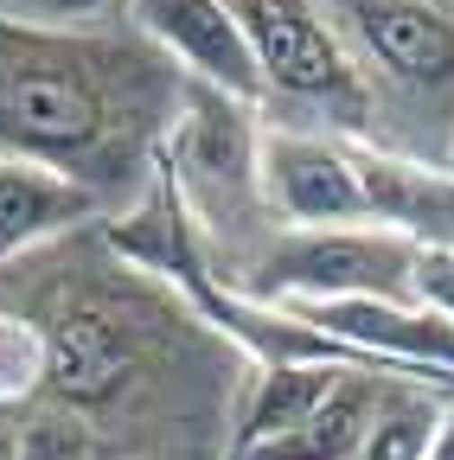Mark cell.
Instances as JSON below:
<instances>
[{
	"label": "cell",
	"mask_w": 454,
	"mask_h": 460,
	"mask_svg": "<svg viewBox=\"0 0 454 460\" xmlns=\"http://www.w3.org/2000/svg\"><path fill=\"white\" fill-rule=\"evenodd\" d=\"M0 301L45 332L39 422H65L135 460H231V422L256 365L186 295L122 262L102 224L0 269Z\"/></svg>",
	"instance_id": "cell-1"
},
{
	"label": "cell",
	"mask_w": 454,
	"mask_h": 460,
	"mask_svg": "<svg viewBox=\"0 0 454 460\" xmlns=\"http://www.w3.org/2000/svg\"><path fill=\"white\" fill-rule=\"evenodd\" d=\"M180 102L186 77L129 20H0V154L71 172L109 205V217L154 186Z\"/></svg>",
	"instance_id": "cell-2"
},
{
	"label": "cell",
	"mask_w": 454,
	"mask_h": 460,
	"mask_svg": "<svg viewBox=\"0 0 454 460\" xmlns=\"http://www.w3.org/2000/svg\"><path fill=\"white\" fill-rule=\"evenodd\" d=\"M333 39L346 45L371 147L423 166L454 154V7L448 0H320Z\"/></svg>",
	"instance_id": "cell-3"
},
{
	"label": "cell",
	"mask_w": 454,
	"mask_h": 460,
	"mask_svg": "<svg viewBox=\"0 0 454 460\" xmlns=\"http://www.w3.org/2000/svg\"><path fill=\"white\" fill-rule=\"evenodd\" d=\"M160 172L174 180L186 217L199 224L218 275L250 262L281 230L263 205V109L256 102L186 84V102L160 147Z\"/></svg>",
	"instance_id": "cell-4"
},
{
	"label": "cell",
	"mask_w": 454,
	"mask_h": 460,
	"mask_svg": "<svg viewBox=\"0 0 454 460\" xmlns=\"http://www.w3.org/2000/svg\"><path fill=\"white\" fill-rule=\"evenodd\" d=\"M263 77V122L371 141V109L320 0H224Z\"/></svg>",
	"instance_id": "cell-5"
},
{
	"label": "cell",
	"mask_w": 454,
	"mask_h": 460,
	"mask_svg": "<svg viewBox=\"0 0 454 460\" xmlns=\"http://www.w3.org/2000/svg\"><path fill=\"white\" fill-rule=\"evenodd\" d=\"M416 262L423 250L396 230L378 224H352V230H275V237L237 262L231 275H218L224 288H237L250 301H352V295H378V301H416Z\"/></svg>",
	"instance_id": "cell-6"
},
{
	"label": "cell",
	"mask_w": 454,
	"mask_h": 460,
	"mask_svg": "<svg viewBox=\"0 0 454 460\" xmlns=\"http://www.w3.org/2000/svg\"><path fill=\"white\" fill-rule=\"evenodd\" d=\"M263 205H269V217L281 230H352V224H371L359 141L263 122Z\"/></svg>",
	"instance_id": "cell-7"
},
{
	"label": "cell",
	"mask_w": 454,
	"mask_h": 460,
	"mask_svg": "<svg viewBox=\"0 0 454 460\" xmlns=\"http://www.w3.org/2000/svg\"><path fill=\"white\" fill-rule=\"evenodd\" d=\"M122 20L174 65L186 84L224 90L237 102L263 109V77H256V58L231 20L224 0H129Z\"/></svg>",
	"instance_id": "cell-8"
},
{
	"label": "cell",
	"mask_w": 454,
	"mask_h": 460,
	"mask_svg": "<svg viewBox=\"0 0 454 460\" xmlns=\"http://www.w3.org/2000/svg\"><path fill=\"white\" fill-rule=\"evenodd\" d=\"M102 217H109V205L90 186H77L71 172L0 154V269H13V262L51 250L58 237L90 230Z\"/></svg>",
	"instance_id": "cell-9"
},
{
	"label": "cell",
	"mask_w": 454,
	"mask_h": 460,
	"mask_svg": "<svg viewBox=\"0 0 454 460\" xmlns=\"http://www.w3.org/2000/svg\"><path fill=\"white\" fill-rule=\"evenodd\" d=\"M365 160V192H371V224L410 237L416 250H454V172L423 166L404 154H384L359 141Z\"/></svg>",
	"instance_id": "cell-10"
},
{
	"label": "cell",
	"mask_w": 454,
	"mask_h": 460,
	"mask_svg": "<svg viewBox=\"0 0 454 460\" xmlns=\"http://www.w3.org/2000/svg\"><path fill=\"white\" fill-rule=\"evenodd\" d=\"M410 377H423V371L346 365V371L333 377V390L320 396V410H314L289 441H275V447H263V454H250V460H352L359 441H365V429L378 422V410L390 402V390L410 384ZM429 384H435V377H429ZM441 390H448V384H441Z\"/></svg>",
	"instance_id": "cell-11"
},
{
	"label": "cell",
	"mask_w": 454,
	"mask_h": 460,
	"mask_svg": "<svg viewBox=\"0 0 454 460\" xmlns=\"http://www.w3.org/2000/svg\"><path fill=\"white\" fill-rule=\"evenodd\" d=\"M441 384L429 377H410V384H396L390 402L378 410V422L365 429L359 454L352 460H429V435H435V410H441Z\"/></svg>",
	"instance_id": "cell-12"
},
{
	"label": "cell",
	"mask_w": 454,
	"mask_h": 460,
	"mask_svg": "<svg viewBox=\"0 0 454 460\" xmlns=\"http://www.w3.org/2000/svg\"><path fill=\"white\" fill-rule=\"evenodd\" d=\"M45 371H51V352H45L39 320L0 301V416H26V410H39Z\"/></svg>",
	"instance_id": "cell-13"
},
{
	"label": "cell",
	"mask_w": 454,
	"mask_h": 460,
	"mask_svg": "<svg viewBox=\"0 0 454 460\" xmlns=\"http://www.w3.org/2000/svg\"><path fill=\"white\" fill-rule=\"evenodd\" d=\"M129 0H0V20L20 26H109V13Z\"/></svg>",
	"instance_id": "cell-14"
},
{
	"label": "cell",
	"mask_w": 454,
	"mask_h": 460,
	"mask_svg": "<svg viewBox=\"0 0 454 460\" xmlns=\"http://www.w3.org/2000/svg\"><path fill=\"white\" fill-rule=\"evenodd\" d=\"M26 460H135V454L96 447L90 435H77L65 422H26Z\"/></svg>",
	"instance_id": "cell-15"
},
{
	"label": "cell",
	"mask_w": 454,
	"mask_h": 460,
	"mask_svg": "<svg viewBox=\"0 0 454 460\" xmlns=\"http://www.w3.org/2000/svg\"><path fill=\"white\" fill-rule=\"evenodd\" d=\"M416 301L454 326V250H423V262H416Z\"/></svg>",
	"instance_id": "cell-16"
},
{
	"label": "cell",
	"mask_w": 454,
	"mask_h": 460,
	"mask_svg": "<svg viewBox=\"0 0 454 460\" xmlns=\"http://www.w3.org/2000/svg\"><path fill=\"white\" fill-rule=\"evenodd\" d=\"M429 460H454V390L441 396V410H435V435H429Z\"/></svg>",
	"instance_id": "cell-17"
},
{
	"label": "cell",
	"mask_w": 454,
	"mask_h": 460,
	"mask_svg": "<svg viewBox=\"0 0 454 460\" xmlns=\"http://www.w3.org/2000/svg\"><path fill=\"white\" fill-rule=\"evenodd\" d=\"M0 460H26V429H20V416H0Z\"/></svg>",
	"instance_id": "cell-18"
},
{
	"label": "cell",
	"mask_w": 454,
	"mask_h": 460,
	"mask_svg": "<svg viewBox=\"0 0 454 460\" xmlns=\"http://www.w3.org/2000/svg\"><path fill=\"white\" fill-rule=\"evenodd\" d=\"M448 172H454V154H448Z\"/></svg>",
	"instance_id": "cell-19"
},
{
	"label": "cell",
	"mask_w": 454,
	"mask_h": 460,
	"mask_svg": "<svg viewBox=\"0 0 454 460\" xmlns=\"http://www.w3.org/2000/svg\"><path fill=\"white\" fill-rule=\"evenodd\" d=\"M448 7H454V0H448Z\"/></svg>",
	"instance_id": "cell-20"
}]
</instances>
